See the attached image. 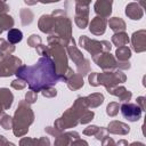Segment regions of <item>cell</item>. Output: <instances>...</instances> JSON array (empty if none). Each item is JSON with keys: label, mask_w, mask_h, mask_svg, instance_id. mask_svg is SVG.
Returning a JSON list of instances; mask_svg holds the SVG:
<instances>
[{"label": "cell", "mask_w": 146, "mask_h": 146, "mask_svg": "<svg viewBox=\"0 0 146 146\" xmlns=\"http://www.w3.org/2000/svg\"><path fill=\"white\" fill-rule=\"evenodd\" d=\"M15 75L25 80L29 88L35 92H40L43 88L59 82L55 63L50 56H41L32 66L21 65L16 70Z\"/></svg>", "instance_id": "obj_1"}, {"label": "cell", "mask_w": 146, "mask_h": 146, "mask_svg": "<svg viewBox=\"0 0 146 146\" xmlns=\"http://www.w3.org/2000/svg\"><path fill=\"white\" fill-rule=\"evenodd\" d=\"M66 42L56 34H49L48 36V47H49V56L52 58L56 72L59 76V82H65L64 75L68 68V59L66 52Z\"/></svg>", "instance_id": "obj_2"}, {"label": "cell", "mask_w": 146, "mask_h": 146, "mask_svg": "<svg viewBox=\"0 0 146 146\" xmlns=\"http://www.w3.org/2000/svg\"><path fill=\"white\" fill-rule=\"evenodd\" d=\"M86 110H88V105L86 103V99H84V97L79 96L74 100L73 105L68 110H66L60 117H58L55 121L54 127L57 130H59L60 132L65 131L66 129L76 127L79 124V120H80L81 114Z\"/></svg>", "instance_id": "obj_3"}, {"label": "cell", "mask_w": 146, "mask_h": 146, "mask_svg": "<svg viewBox=\"0 0 146 146\" xmlns=\"http://www.w3.org/2000/svg\"><path fill=\"white\" fill-rule=\"evenodd\" d=\"M34 122V113L25 99L18 103L13 117V132L16 137H23L29 132V127Z\"/></svg>", "instance_id": "obj_4"}, {"label": "cell", "mask_w": 146, "mask_h": 146, "mask_svg": "<svg viewBox=\"0 0 146 146\" xmlns=\"http://www.w3.org/2000/svg\"><path fill=\"white\" fill-rule=\"evenodd\" d=\"M54 17V33L62 38L67 44L72 36V22L63 9H55L51 13Z\"/></svg>", "instance_id": "obj_5"}, {"label": "cell", "mask_w": 146, "mask_h": 146, "mask_svg": "<svg viewBox=\"0 0 146 146\" xmlns=\"http://www.w3.org/2000/svg\"><path fill=\"white\" fill-rule=\"evenodd\" d=\"M66 48V52L70 56V58L74 62L75 66H76V71L79 74H81L82 76L88 75L90 73V60L84 58L83 54L79 50V48L75 44L74 39L72 38L68 42V44L65 47Z\"/></svg>", "instance_id": "obj_6"}, {"label": "cell", "mask_w": 146, "mask_h": 146, "mask_svg": "<svg viewBox=\"0 0 146 146\" xmlns=\"http://www.w3.org/2000/svg\"><path fill=\"white\" fill-rule=\"evenodd\" d=\"M127 81V75L122 72V70H113V71H104L102 73H97V83L98 86H104L108 91L113 87L124 83Z\"/></svg>", "instance_id": "obj_7"}, {"label": "cell", "mask_w": 146, "mask_h": 146, "mask_svg": "<svg viewBox=\"0 0 146 146\" xmlns=\"http://www.w3.org/2000/svg\"><path fill=\"white\" fill-rule=\"evenodd\" d=\"M79 46L83 48L84 50H87L91 55V57L103 51H111L112 49V44L110 41L107 40L99 41V40L90 39L87 35H81L79 38Z\"/></svg>", "instance_id": "obj_8"}, {"label": "cell", "mask_w": 146, "mask_h": 146, "mask_svg": "<svg viewBox=\"0 0 146 146\" xmlns=\"http://www.w3.org/2000/svg\"><path fill=\"white\" fill-rule=\"evenodd\" d=\"M21 65H22L21 58L13 55H8L0 62V78H7L15 74L16 70Z\"/></svg>", "instance_id": "obj_9"}, {"label": "cell", "mask_w": 146, "mask_h": 146, "mask_svg": "<svg viewBox=\"0 0 146 146\" xmlns=\"http://www.w3.org/2000/svg\"><path fill=\"white\" fill-rule=\"evenodd\" d=\"M92 60L104 71L116 70V58L111 54V51H103L100 54H97L92 56Z\"/></svg>", "instance_id": "obj_10"}, {"label": "cell", "mask_w": 146, "mask_h": 146, "mask_svg": "<svg viewBox=\"0 0 146 146\" xmlns=\"http://www.w3.org/2000/svg\"><path fill=\"white\" fill-rule=\"evenodd\" d=\"M120 111L123 117L130 122H137L141 117V113H143V111L137 104H133L130 102H127L120 105Z\"/></svg>", "instance_id": "obj_11"}, {"label": "cell", "mask_w": 146, "mask_h": 146, "mask_svg": "<svg viewBox=\"0 0 146 146\" xmlns=\"http://www.w3.org/2000/svg\"><path fill=\"white\" fill-rule=\"evenodd\" d=\"M131 44L136 52L146 51V30L141 29L132 33L131 35Z\"/></svg>", "instance_id": "obj_12"}, {"label": "cell", "mask_w": 146, "mask_h": 146, "mask_svg": "<svg viewBox=\"0 0 146 146\" xmlns=\"http://www.w3.org/2000/svg\"><path fill=\"white\" fill-rule=\"evenodd\" d=\"M74 22L79 29H86L89 24V6H75Z\"/></svg>", "instance_id": "obj_13"}, {"label": "cell", "mask_w": 146, "mask_h": 146, "mask_svg": "<svg viewBox=\"0 0 146 146\" xmlns=\"http://www.w3.org/2000/svg\"><path fill=\"white\" fill-rule=\"evenodd\" d=\"M112 5L113 0H96L94 5L95 13L97 14V16L108 18L112 14Z\"/></svg>", "instance_id": "obj_14"}, {"label": "cell", "mask_w": 146, "mask_h": 146, "mask_svg": "<svg viewBox=\"0 0 146 146\" xmlns=\"http://www.w3.org/2000/svg\"><path fill=\"white\" fill-rule=\"evenodd\" d=\"M89 25V31L91 32V34L94 35H103L106 31V26H107V21L104 17L100 16H96L91 19V22L88 24Z\"/></svg>", "instance_id": "obj_15"}, {"label": "cell", "mask_w": 146, "mask_h": 146, "mask_svg": "<svg viewBox=\"0 0 146 146\" xmlns=\"http://www.w3.org/2000/svg\"><path fill=\"white\" fill-rule=\"evenodd\" d=\"M125 15L132 21H139L144 16V8L138 2H130L125 6Z\"/></svg>", "instance_id": "obj_16"}, {"label": "cell", "mask_w": 146, "mask_h": 146, "mask_svg": "<svg viewBox=\"0 0 146 146\" xmlns=\"http://www.w3.org/2000/svg\"><path fill=\"white\" fill-rule=\"evenodd\" d=\"M107 92L111 94V95H113V96H115V97H117L121 103L130 102L131 100V97H132V92L130 90H128L125 87L119 86V84L115 86V87H113L112 89H110Z\"/></svg>", "instance_id": "obj_17"}, {"label": "cell", "mask_w": 146, "mask_h": 146, "mask_svg": "<svg viewBox=\"0 0 146 146\" xmlns=\"http://www.w3.org/2000/svg\"><path fill=\"white\" fill-rule=\"evenodd\" d=\"M107 131H108V133L124 136V135H128V133H129L130 127H129L127 123H123V122H121V121L114 120V121H111V122L108 123Z\"/></svg>", "instance_id": "obj_18"}, {"label": "cell", "mask_w": 146, "mask_h": 146, "mask_svg": "<svg viewBox=\"0 0 146 146\" xmlns=\"http://www.w3.org/2000/svg\"><path fill=\"white\" fill-rule=\"evenodd\" d=\"M38 26H39V30L43 33H47V34H52L54 33V17L52 15H42L40 18H39V22H38Z\"/></svg>", "instance_id": "obj_19"}, {"label": "cell", "mask_w": 146, "mask_h": 146, "mask_svg": "<svg viewBox=\"0 0 146 146\" xmlns=\"http://www.w3.org/2000/svg\"><path fill=\"white\" fill-rule=\"evenodd\" d=\"M78 138H80V136L76 131H70V132L63 131L56 137L55 145H71Z\"/></svg>", "instance_id": "obj_20"}, {"label": "cell", "mask_w": 146, "mask_h": 146, "mask_svg": "<svg viewBox=\"0 0 146 146\" xmlns=\"http://www.w3.org/2000/svg\"><path fill=\"white\" fill-rule=\"evenodd\" d=\"M14 102V95L8 88H0V105L3 110H9Z\"/></svg>", "instance_id": "obj_21"}, {"label": "cell", "mask_w": 146, "mask_h": 146, "mask_svg": "<svg viewBox=\"0 0 146 146\" xmlns=\"http://www.w3.org/2000/svg\"><path fill=\"white\" fill-rule=\"evenodd\" d=\"M66 84H67V88L72 91H75V90H79L83 87L84 82H83V76L79 73H73L67 80H66Z\"/></svg>", "instance_id": "obj_22"}, {"label": "cell", "mask_w": 146, "mask_h": 146, "mask_svg": "<svg viewBox=\"0 0 146 146\" xmlns=\"http://www.w3.org/2000/svg\"><path fill=\"white\" fill-rule=\"evenodd\" d=\"M88 108H96L104 103V95L100 92H94L84 97Z\"/></svg>", "instance_id": "obj_23"}, {"label": "cell", "mask_w": 146, "mask_h": 146, "mask_svg": "<svg viewBox=\"0 0 146 146\" xmlns=\"http://www.w3.org/2000/svg\"><path fill=\"white\" fill-rule=\"evenodd\" d=\"M107 24L110 26V29L115 33V32H122L125 31L127 29V24L121 18V17H112L107 21Z\"/></svg>", "instance_id": "obj_24"}, {"label": "cell", "mask_w": 146, "mask_h": 146, "mask_svg": "<svg viewBox=\"0 0 146 146\" xmlns=\"http://www.w3.org/2000/svg\"><path fill=\"white\" fill-rule=\"evenodd\" d=\"M130 39L128 36V34L122 31V32H115L112 35V43L116 47H121V46H127L129 43Z\"/></svg>", "instance_id": "obj_25"}, {"label": "cell", "mask_w": 146, "mask_h": 146, "mask_svg": "<svg viewBox=\"0 0 146 146\" xmlns=\"http://www.w3.org/2000/svg\"><path fill=\"white\" fill-rule=\"evenodd\" d=\"M116 60L119 62H125V60H129L130 57H131V49L128 47V46H121V47H117L116 50H115V56Z\"/></svg>", "instance_id": "obj_26"}, {"label": "cell", "mask_w": 146, "mask_h": 146, "mask_svg": "<svg viewBox=\"0 0 146 146\" xmlns=\"http://www.w3.org/2000/svg\"><path fill=\"white\" fill-rule=\"evenodd\" d=\"M19 17H21V22L23 26H27L33 22L34 18V14L32 13L31 9L29 8H22L19 10Z\"/></svg>", "instance_id": "obj_27"}, {"label": "cell", "mask_w": 146, "mask_h": 146, "mask_svg": "<svg viewBox=\"0 0 146 146\" xmlns=\"http://www.w3.org/2000/svg\"><path fill=\"white\" fill-rule=\"evenodd\" d=\"M23 39V33L21 30L18 29H10L8 30V33H7V40L11 43V44H16L18 42H21Z\"/></svg>", "instance_id": "obj_28"}, {"label": "cell", "mask_w": 146, "mask_h": 146, "mask_svg": "<svg viewBox=\"0 0 146 146\" xmlns=\"http://www.w3.org/2000/svg\"><path fill=\"white\" fill-rule=\"evenodd\" d=\"M15 22H14V18L8 15L7 13L6 14H0V29L2 31H8L10 29H13Z\"/></svg>", "instance_id": "obj_29"}, {"label": "cell", "mask_w": 146, "mask_h": 146, "mask_svg": "<svg viewBox=\"0 0 146 146\" xmlns=\"http://www.w3.org/2000/svg\"><path fill=\"white\" fill-rule=\"evenodd\" d=\"M0 50L3 51L6 55H11L15 51V46L11 44L8 40L0 38Z\"/></svg>", "instance_id": "obj_30"}, {"label": "cell", "mask_w": 146, "mask_h": 146, "mask_svg": "<svg viewBox=\"0 0 146 146\" xmlns=\"http://www.w3.org/2000/svg\"><path fill=\"white\" fill-rule=\"evenodd\" d=\"M0 125L5 129V130H10L13 129V117L6 113L2 114V116L0 117Z\"/></svg>", "instance_id": "obj_31"}, {"label": "cell", "mask_w": 146, "mask_h": 146, "mask_svg": "<svg viewBox=\"0 0 146 146\" xmlns=\"http://www.w3.org/2000/svg\"><path fill=\"white\" fill-rule=\"evenodd\" d=\"M120 111V104L116 102H111L107 106H106V114L108 116H115L117 115Z\"/></svg>", "instance_id": "obj_32"}, {"label": "cell", "mask_w": 146, "mask_h": 146, "mask_svg": "<svg viewBox=\"0 0 146 146\" xmlns=\"http://www.w3.org/2000/svg\"><path fill=\"white\" fill-rule=\"evenodd\" d=\"M94 116H95V113H94L92 111L86 110V111L81 114L80 120H79V123H81V124H87V123H89V122L92 121Z\"/></svg>", "instance_id": "obj_33"}, {"label": "cell", "mask_w": 146, "mask_h": 146, "mask_svg": "<svg viewBox=\"0 0 146 146\" xmlns=\"http://www.w3.org/2000/svg\"><path fill=\"white\" fill-rule=\"evenodd\" d=\"M42 43V40H41V36L38 35V34H32L29 36L27 39V46L32 47V48H36L39 44Z\"/></svg>", "instance_id": "obj_34"}, {"label": "cell", "mask_w": 146, "mask_h": 146, "mask_svg": "<svg viewBox=\"0 0 146 146\" xmlns=\"http://www.w3.org/2000/svg\"><path fill=\"white\" fill-rule=\"evenodd\" d=\"M40 92H41V94H42V96H43V97H46V98H54V97H56V96H57V90H56L52 86L43 88Z\"/></svg>", "instance_id": "obj_35"}, {"label": "cell", "mask_w": 146, "mask_h": 146, "mask_svg": "<svg viewBox=\"0 0 146 146\" xmlns=\"http://www.w3.org/2000/svg\"><path fill=\"white\" fill-rule=\"evenodd\" d=\"M26 84H27L26 81L23 80V79H21V78H17V79L13 80L11 83H10L11 88H14V89H16V90H23V89L26 87Z\"/></svg>", "instance_id": "obj_36"}, {"label": "cell", "mask_w": 146, "mask_h": 146, "mask_svg": "<svg viewBox=\"0 0 146 146\" xmlns=\"http://www.w3.org/2000/svg\"><path fill=\"white\" fill-rule=\"evenodd\" d=\"M38 99V92L33 91V90H29L26 94H25V100L29 103V104H34Z\"/></svg>", "instance_id": "obj_37"}, {"label": "cell", "mask_w": 146, "mask_h": 146, "mask_svg": "<svg viewBox=\"0 0 146 146\" xmlns=\"http://www.w3.org/2000/svg\"><path fill=\"white\" fill-rule=\"evenodd\" d=\"M38 141L39 139H35V138H27V137H24L19 140V145L24 146H38Z\"/></svg>", "instance_id": "obj_38"}, {"label": "cell", "mask_w": 146, "mask_h": 146, "mask_svg": "<svg viewBox=\"0 0 146 146\" xmlns=\"http://www.w3.org/2000/svg\"><path fill=\"white\" fill-rule=\"evenodd\" d=\"M108 136V131H107V128H104V127H100V128H98V130H97V132L95 133V137H96V139L97 140H103L104 138H106Z\"/></svg>", "instance_id": "obj_39"}, {"label": "cell", "mask_w": 146, "mask_h": 146, "mask_svg": "<svg viewBox=\"0 0 146 146\" xmlns=\"http://www.w3.org/2000/svg\"><path fill=\"white\" fill-rule=\"evenodd\" d=\"M36 54L40 55V56H49V47L48 46H44V44H39L36 48Z\"/></svg>", "instance_id": "obj_40"}, {"label": "cell", "mask_w": 146, "mask_h": 146, "mask_svg": "<svg viewBox=\"0 0 146 146\" xmlns=\"http://www.w3.org/2000/svg\"><path fill=\"white\" fill-rule=\"evenodd\" d=\"M98 128L99 127H97V125H88L84 130H83V135H86V136H95V133L97 132V130H98Z\"/></svg>", "instance_id": "obj_41"}, {"label": "cell", "mask_w": 146, "mask_h": 146, "mask_svg": "<svg viewBox=\"0 0 146 146\" xmlns=\"http://www.w3.org/2000/svg\"><path fill=\"white\" fill-rule=\"evenodd\" d=\"M44 130H46V132H47V133L51 135V136H52V137H55V138L60 133V131H59V130H57L55 127H46V128H44Z\"/></svg>", "instance_id": "obj_42"}, {"label": "cell", "mask_w": 146, "mask_h": 146, "mask_svg": "<svg viewBox=\"0 0 146 146\" xmlns=\"http://www.w3.org/2000/svg\"><path fill=\"white\" fill-rule=\"evenodd\" d=\"M137 105L140 107V110L141 111H146L145 108H146V106H145V102H146V97H144V96H139V97H137Z\"/></svg>", "instance_id": "obj_43"}, {"label": "cell", "mask_w": 146, "mask_h": 146, "mask_svg": "<svg viewBox=\"0 0 146 146\" xmlns=\"http://www.w3.org/2000/svg\"><path fill=\"white\" fill-rule=\"evenodd\" d=\"M6 1L7 0H0V14H6L9 11V6Z\"/></svg>", "instance_id": "obj_44"}, {"label": "cell", "mask_w": 146, "mask_h": 146, "mask_svg": "<svg viewBox=\"0 0 146 146\" xmlns=\"http://www.w3.org/2000/svg\"><path fill=\"white\" fill-rule=\"evenodd\" d=\"M46 145H50V140L46 137H41L38 141V146H46Z\"/></svg>", "instance_id": "obj_45"}, {"label": "cell", "mask_w": 146, "mask_h": 146, "mask_svg": "<svg viewBox=\"0 0 146 146\" xmlns=\"http://www.w3.org/2000/svg\"><path fill=\"white\" fill-rule=\"evenodd\" d=\"M102 144L105 146V145H115V141L112 139V138H110L108 136L106 137V138H104L103 140H102Z\"/></svg>", "instance_id": "obj_46"}, {"label": "cell", "mask_w": 146, "mask_h": 146, "mask_svg": "<svg viewBox=\"0 0 146 146\" xmlns=\"http://www.w3.org/2000/svg\"><path fill=\"white\" fill-rule=\"evenodd\" d=\"M91 0H75V6H89Z\"/></svg>", "instance_id": "obj_47"}, {"label": "cell", "mask_w": 146, "mask_h": 146, "mask_svg": "<svg viewBox=\"0 0 146 146\" xmlns=\"http://www.w3.org/2000/svg\"><path fill=\"white\" fill-rule=\"evenodd\" d=\"M14 145V144H11V143H9L7 139H6V137L5 136H1L0 135V146H2V145Z\"/></svg>", "instance_id": "obj_48"}, {"label": "cell", "mask_w": 146, "mask_h": 146, "mask_svg": "<svg viewBox=\"0 0 146 146\" xmlns=\"http://www.w3.org/2000/svg\"><path fill=\"white\" fill-rule=\"evenodd\" d=\"M27 6H34V5H36V2H38V0H23Z\"/></svg>", "instance_id": "obj_49"}, {"label": "cell", "mask_w": 146, "mask_h": 146, "mask_svg": "<svg viewBox=\"0 0 146 146\" xmlns=\"http://www.w3.org/2000/svg\"><path fill=\"white\" fill-rule=\"evenodd\" d=\"M59 0H38V2L41 3H52V2H58Z\"/></svg>", "instance_id": "obj_50"}, {"label": "cell", "mask_w": 146, "mask_h": 146, "mask_svg": "<svg viewBox=\"0 0 146 146\" xmlns=\"http://www.w3.org/2000/svg\"><path fill=\"white\" fill-rule=\"evenodd\" d=\"M7 56H8V55H6L3 51H1V50H0V62H1V60H2L5 57H7Z\"/></svg>", "instance_id": "obj_51"}, {"label": "cell", "mask_w": 146, "mask_h": 146, "mask_svg": "<svg viewBox=\"0 0 146 146\" xmlns=\"http://www.w3.org/2000/svg\"><path fill=\"white\" fill-rule=\"evenodd\" d=\"M136 1H137V2H138V3L144 8V6H145V0H136Z\"/></svg>", "instance_id": "obj_52"}, {"label": "cell", "mask_w": 146, "mask_h": 146, "mask_svg": "<svg viewBox=\"0 0 146 146\" xmlns=\"http://www.w3.org/2000/svg\"><path fill=\"white\" fill-rule=\"evenodd\" d=\"M121 144H123V145H128V141H125V140H120V141H117V145H121Z\"/></svg>", "instance_id": "obj_53"}, {"label": "cell", "mask_w": 146, "mask_h": 146, "mask_svg": "<svg viewBox=\"0 0 146 146\" xmlns=\"http://www.w3.org/2000/svg\"><path fill=\"white\" fill-rule=\"evenodd\" d=\"M3 113H5V110H3V107L0 105V117L2 116V114H3Z\"/></svg>", "instance_id": "obj_54"}, {"label": "cell", "mask_w": 146, "mask_h": 146, "mask_svg": "<svg viewBox=\"0 0 146 146\" xmlns=\"http://www.w3.org/2000/svg\"><path fill=\"white\" fill-rule=\"evenodd\" d=\"M2 32H3V31H2V30H1V29H0V34H1V33H2Z\"/></svg>", "instance_id": "obj_55"}]
</instances>
